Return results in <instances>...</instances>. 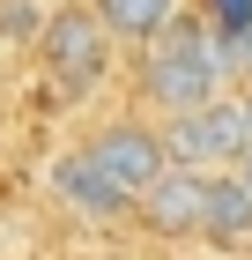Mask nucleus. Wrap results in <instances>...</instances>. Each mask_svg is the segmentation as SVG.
Segmentation results:
<instances>
[{"instance_id": "7", "label": "nucleus", "mask_w": 252, "mask_h": 260, "mask_svg": "<svg viewBox=\"0 0 252 260\" xmlns=\"http://www.w3.org/2000/svg\"><path fill=\"white\" fill-rule=\"evenodd\" d=\"M89 8H97V22H104L112 45H141V52H149L163 30L186 22V0H89Z\"/></svg>"}, {"instance_id": "4", "label": "nucleus", "mask_w": 252, "mask_h": 260, "mask_svg": "<svg viewBox=\"0 0 252 260\" xmlns=\"http://www.w3.org/2000/svg\"><path fill=\"white\" fill-rule=\"evenodd\" d=\"M89 156H97V171H104L126 201H141L163 171H171L163 134H156V126H141V119H112V126H97V134H89Z\"/></svg>"}, {"instance_id": "2", "label": "nucleus", "mask_w": 252, "mask_h": 260, "mask_svg": "<svg viewBox=\"0 0 252 260\" xmlns=\"http://www.w3.org/2000/svg\"><path fill=\"white\" fill-rule=\"evenodd\" d=\"M163 156L178 171H200V179H223L252 156V119H245V97H215L200 112H178L163 119Z\"/></svg>"}, {"instance_id": "12", "label": "nucleus", "mask_w": 252, "mask_h": 260, "mask_svg": "<svg viewBox=\"0 0 252 260\" xmlns=\"http://www.w3.org/2000/svg\"><path fill=\"white\" fill-rule=\"evenodd\" d=\"M245 119H252V89H245Z\"/></svg>"}, {"instance_id": "9", "label": "nucleus", "mask_w": 252, "mask_h": 260, "mask_svg": "<svg viewBox=\"0 0 252 260\" xmlns=\"http://www.w3.org/2000/svg\"><path fill=\"white\" fill-rule=\"evenodd\" d=\"M45 22H52L45 0H0V45H38Z\"/></svg>"}, {"instance_id": "6", "label": "nucleus", "mask_w": 252, "mask_h": 260, "mask_svg": "<svg viewBox=\"0 0 252 260\" xmlns=\"http://www.w3.org/2000/svg\"><path fill=\"white\" fill-rule=\"evenodd\" d=\"M200 208H208V179L200 171H178V164L134 201V216L149 223L156 238H200Z\"/></svg>"}, {"instance_id": "1", "label": "nucleus", "mask_w": 252, "mask_h": 260, "mask_svg": "<svg viewBox=\"0 0 252 260\" xmlns=\"http://www.w3.org/2000/svg\"><path fill=\"white\" fill-rule=\"evenodd\" d=\"M223 82H230V52H223V38H215L200 15H186L178 30H163V38L141 52V97H149L156 112H171V119L215 104Z\"/></svg>"}, {"instance_id": "3", "label": "nucleus", "mask_w": 252, "mask_h": 260, "mask_svg": "<svg viewBox=\"0 0 252 260\" xmlns=\"http://www.w3.org/2000/svg\"><path fill=\"white\" fill-rule=\"evenodd\" d=\"M38 52H45V67H52V82L67 89V97L97 89L104 67H112V38H104L97 8H52V22H45Z\"/></svg>"}, {"instance_id": "13", "label": "nucleus", "mask_w": 252, "mask_h": 260, "mask_svg": "<svg viewBox=\"0 0 252 260\" xmlns=\"http://www.w3.org/2000/svg\"><path fill=\"white\" fill-rule=\"evenodd\" d=\"M0 52H8V45H0Z\"/></svg>"}, {"instance_id": "10", "label": "nucleus", "mask_w": 252, "mask_h": 260, "mask_svg": "<svg viewBox=\"0 0 252 260\" xmlns=\"http://www.w3.org/2000/svg\"><path fill=\"white\" fill-rule=\"evenodd\" d=\"M193 8H200V22L215 38H245L252 30V0H193Z\"/></svg>"}, {"instance_id": "11", "label": "nucleus", "mask_w": 252, "mask_h": 260, "mask_svg": "<svg viewBox=\"0 0 252 260\" xmlns=\"http://www.w3.org/2000/svg\"><path fill=\"white\" fill-rule=\"evenodd\" d=\"M237 179H245V193H252V156H245V164H237Z\"/></svg>"}, {"instance_id": "5", "label": "nucleus", "mask_w": 252, "mask_h": 260, "mask_svg": "<svg viewBox=\"0 0 252 260\" xmlns=\"http://www.w3.org/2000/svg\"><path fill=\"white\" fill-rule=\"evenodd\" d=\"M45 186H52V201H67V208H75V216H89V223H119V216H134V201H126V193H119V186L97 171V156H89V149L52 156Z\"/></svg>"}, {"instance_id": "8", "label": "nucleus", "mask_w": 252, "mask_h": 260, "mask_svg": "<svg viewBox=\"0 0 252 260\" xmlns=\"http://www.w3.org/2000/svg\"><path fill=\"white\" fill-rule=\"evenodd\" d=\"M200 238H208V245H223V253L252 238V193H245V179H237V171L208 179V208H200Z\"/></svg>"}]
</instances>
